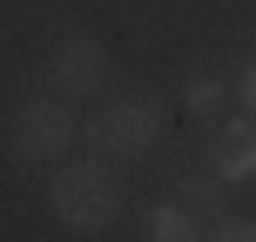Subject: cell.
Wrapping results in <instances>:
<instances>
[{"label": "cell", "instance_id": "ba28073f", "mask_svg": "<svg viewBox=\"0 0 256 242\" xmlns=\"http://www.w3.org/2000/svg\"><path fill=\"white\" fill-rule=\"evenodd\" d=\"M209 242H256V222L230 216V222H216V229H209Z\"/></svg>", "mask_w": 256, "mask_h": 242}, {"label": "cell", "instance_id": "8992f818", "mask_svg": "<svg viewBox=\"0 0 256 242\" xmlns=\"http://www.w3.org/2000/svg\"><path fill=\"white\" fill-rule=\"evenodd\" d=\"M148 242H202V236H196V216L182 202H162L148 216Z\"/></svg>", "mask_w": 256, "mask_h": 242}, {"label": "cell", "instance_id": "9c48e42d", "mask_svg": "<svg viewBox=\"0 0 256 242\" xmlns=\"http://www.w3.org/2000/svg\"><path fill=\"white\" fill-rule=\"evenodd\" d=\"M236 101H243V115L256 121V61H243V74H236Z\"/></svg>", "mask_w": 256, "mask_h": 242}, {"label": "cell", "instance_id": "30bf717a", "mask_svg": "<svg viewBox=\"0 0 256 242\" xmlns=\"http://www.w3.org/2000/svg\"><path fill=\"white\" fill-rule=\"evenodd\" d=\"M189 108H196V115L216 108V81H189Z\"/></svg>", "mask_w": 256, "mask_h": 242}, {"label": "cell", "instance_id": "3957f363", "mask_svg": "<svg viewBox=\"0 0 256 242\" xmlns=\"http://www.w3.org/2000/svg\"><path fill=\"white\" fill-rule=\"evenodd\" d=\"M14 155L20 162H54V155L74 141V121H68V108L61 101H27L20 115H14Z\"/></svg>", "mask_w": 256, "mask_h": 242}, {"label": "cell", "instance_id": "7a4b0ae2", "mask_svg": "<svg viewBox=\"0 0 256 242\" xmlns=\"http://www.w3.org/2000/svg\"><path fill=\"white\" fill-rule=\"evenodd\" d=\"M155 135H162V115H155L148 101H115L102 121H94V155H108V162H122V155H148Z\"/></svg>", "mask_w": 256, "mask_h": 242}, {"label": "cell", "instance_id": "5b68a950", "mask_svg": "<svg viewBox=\"0 0 256 242\" xmlns=\"http://www.w3.org/2000/svg\"><path fill=\"white\" fill-rule=\"evenodd\" d=\"M102 81H108V54H102V40H68V47L54 54V88H61L68 101L94 94Z\"/></svg>", "mask_w": 256, "mask_h": 242}, {"label": "cell", "instance_id": "6da1fadb", "mask_svg": "<svg viewBox=\"0 0 256 242\" xmlns=\"http://www.w3.org/2000/svg\"><path fill=\"white\" fill-rule=\"evenodd\" d=\"M54 216L68 229H108L122 216V175L102 162H81V168H61L54 175Z\"/></svg>", "mask_w": 256, "mask_h": 242}, {"label": "cell", "instance_id": "277c9868", "mask_svg": "<svg viewBox=\"0 0 256 242\" xmlns=\"http://www.w3.org/2000/svg\"><path fill=\"white\" fill-rule=\"evenodd\" d=\"M209 175L216 182H250L256 175V121H222L209 135Z\"/></svg>", "mask_w": 256, "mask_h": 242}, {"label": "cell", "instance_id": "52a82bcc", "mask_svg": "<svg viewBox=\"0 0 256 242\" xmlns=\"http://www.w3.org/2000/svg\"><path fill=\"white\" fill-rule=\"evenodd\" d=\"M189 216H216V202H222V189L216 182H202V175H182V195H176Z\"/></svg>", "mask_w": 256, "mask_h": 242}]
</instances>
